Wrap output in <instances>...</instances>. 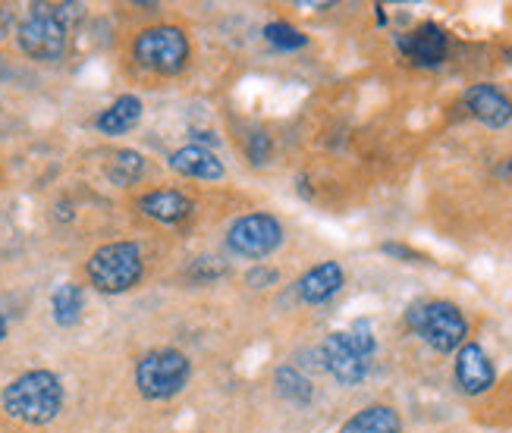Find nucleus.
<instances>
[{"label":"nucleus","instance_id":"nucleus-8","mask_svg":"<svg viewBox=\"0 0 512 433\" xmlns=\"http://www.w3.org/2000/svg\"><path fill=\"white\" fill-rule=\"evenodd\" d=\"M230 248L242 258H267L274 255L283 242V226L271 214H246L230 226L227 236Z\"/></svg>","mask_w":512,"mask_h":433},{"label":"nucleus","instance_id":"nucleus-2","mask_svg":"<svg viewBox=\"0 0 512 433\" xmlns=\"http://www.w3.org/2000/svg\"><path fill=\"white\" fill-rule=\"evenodd\" d=\"M63 405V386L51 371H29L4 390V412L22 424H48Z\"/></svg>","mask_w":512,"mask_h":433},{"label":"nucleus","instance_id":"nucleus-13","mask_svg":"<svg viewBox=\"0 0 512 433\" xmlns=\"http://www.w3.org/2000/svg\"><path fill=\"white\" fill-rule=\"evenodd\" d=\"M170 170L186 179H224V164L217 161V154L202 145H186L170 154Z\"/></svg>","mask_w":512,"mask_h":433},{"label":"nucleus","instance_id":"nucleus-16","mask_svg":"<svg viewBox=\"0 0 512 433\" xmlns=\"http://www.w3.org/2000/svg\"><path fill=\"white\" fill-rule=\"evenodd\" d=\"M142 110L145 107H142V101L136 95H123L98 117V129L104 135H123L142 120Z\"/></svg>","mask_w":512,"mask_h":433},{"label":"nucleus","instance_id":"nucleus-22","mask_svg":"<svg viewBox=\"0 0 512 433\" xmlns=\"http://www.w3.org/2000/svg\"><path fill=\"white\" fill-rule=\"evenodd\" d=\"M277 280H280V273H277V270H267V267H255V270L249 273V283H252L255 289L271 286V283H277Z\"/></svg>","mask_w":512,"mask_h":433},{"label":"nucleus","instance_id":"nucleus-17","mask_svg":"<svg viewBox=\"0 0 512 433\" xmlns=\"http://www.w3.org/2000/svg\"><path fill=\"white\" fill-rule=\"evenodd\" d=\"M82 305H85V299H82V289H79L76 283H63V286H57L54 295H51L54 321H57L60 327H73V324H79Z\"/></svg>","mask_w":512,"mask_h":433},{"label":"nucleus","instance_id":"nucleus-6","mask_svg":"<svg viewBox=\"0 0 512 433\" xmlns=\"http://www.w3.org/2000/svg\"><path fill=\"white\" fill-rule=\"evenodd\" d=\"M192 364L180 349H154L136 364V386L145 399H170L186 386Z\"/></svg>","mask_w":512,"mask_h":433},{"label":"nucleus","instance_id":"nucleus-18","mask_svg":"<svg viewBox=\"0 0 512 433\" xmlns=\"http://www.w3.org/2000/svg\"><path fill=\"white\" fill-rule=\"evenodd\" d=\"M264 41L274 44L277 51H299L308 44V38L296 26H289V22H271V26H264Z\"/></svg>","mask_w":512,"mask_h":433},{"label":"nucleus","instance_id":"nucleus-5","mask_svg":"<svg viewBox=\"0 0 512 433\" xmlns=\"http://www.w3.org/2000/svg\"><path fill=\"white\" fill-rule=\"evenodd\" d=\"M70 26L60 19V4H38L32 7V16L19 26V48L32 60L54 63L66 54L70 44Z\"/></svg>","mask_w":512,"mask_h":433},{"label":"nucleus","instance_id":"nucleus-1","mask_svg":"<svg viewBox=\"0 0 512 433\" xmlns=\"http://www.w3.org/2000/svg\"><path fill=\"white\" fill-rule=\"evenodd\" d=\"M374 349L377 343H374L371 321L359 317L349 330H337L324 339L321 358H324V368L333 374V380H340L343 386H355L368 377Z\"/></svg>","mask_w":512,"mask_h":433},{"label":"nucleus","instance_id":"nucleus-12","mask_svg":"<svg viewBox=\"0 0 512 433\" xmlns=\"http://www.w3.org/2000/svg\"><path fill=\"white\" fill-rule=\"evenodd\" d=\"M343 283H346L343 267L337 261H324V264H315L305 273V277L296 283V292H299V299L308 305H324L343 289Z\"/></svg>","mask_w":512,"mask_h":433},{"label":"nucleus","instance_id":"nucleus-15","mask_svg":"<svg viewBox=\"0 0 512 433\" xmlns=\"http://www.w3.org/2000/svg\"><path fill=\"white\" fill-rule=\"evenodd\" d=\"M340 433H403V418L390 405H368L355 412Z\"/></svg>","mask_w":512,"mask_h":433},{"label":"nucleus","instance_id":"nucleus-9","mask_svg":"<svg viewBox=\"0 0 512 433\" xmlns=\"http://www.w3.org/2000/svg\"><path fill=\"white\" fill-rule=\"evenodd\" d=\"M396 48L412 66H421V70H434L450 54V38L437 22H421L412 32L396 38Z\"/></svg>","mask_w":512,"mask_h":433},{"label":"nucleus","instance_id":"nucleus-21","mask_svg":"<svg viewBox=\"0 0 512 433\" xmlns=\"http://www.w3.org/2000/svg\"><path fill=\"white\" fill-rule=\"evenodd\" d=\"M249 157H252V164H255V167L267 164V157H271V135L252 132V135H249Z\"/></svg>","mask_w":512,"mask_h":433},{"label":"nucleus","instance_id":"nucleus-24","mask_svg":"<svg viewBox=\"0 0 512 433\" xmlns=\"http://www.w3.org/2000/svg\"><path fill=\"white\" fill-rule=\"evenodd\" d=\"M4 336H7V321H4V314H0V343H4Z\"/></svg>","mask_w":512,"mask_h":433},{"label":"nucleus","instance_id":"nucleus-4","mask_svg":"<svg viewBox=\"0 0 512 433\" xmlns=\"http://www.w3.org/2000/svg\"><path fill=\"white\" fill-rule=\"evenodd\" d=\"M85 270H88V280H92V286L98 292L117 295V292H126L142 280L145 264H142L139 245L110 242V245H101L98 252L88 258Z\"/></svg>","mask_w":512,"mask_h":433},{"label":"nucleus","instance_id":"nucleus-19","mask_svg":"<svg viewBox=\"0 0 512 433\" xmlns=\"http://www.w3.org/2000/svg\"><path fill=\"white\" fill-rule=\"evenodd\" d=\"M277 390L286 399H293L296 405H308L311 402V383L296 368H280L277 371Z\"/></svg>","mask_w":512,"mask_h":433},{"label":"nucleus","instance_id":"nucleus-20","mask_svg":"<svg viewBox=\"0 0 512 433\" xmlns=\"http://www.w3.org/2000/svg\"><path fill=\"white\" fill-rule=\"evenodd\" d=\"M142 173H145V157L136 154V151H120L114 157V167H110V176H114L120 186H129V182H136Z\"/></svg>","mask_w":512,"mask_h":433},{"label":"nucleus","instance_id":"nucleus-10","mask_svg":"<svg viewBox=\"0 0 512 433\" xmlns=\"http://www.w3.org/2000/svg\"><path fill=\"white\" fill-rule=\"evenodd\" d=\"M497 371H494V361L487 358V352L478 343H465L456 352V383L462 393L469 396H481L494 386Z\"/></svg>","mask_w":512,"mask_h":433},{"label":"nucleus","instance_id":"nucleus-7","mask_svg":"<svg viewBox=\"0 0 512 433\" xmlns=\"http://www.w3.org/2000/svg\"><path fill=\"white\" fill-rule=\"evenodd\" d=\"M132 54H136V60L145 70L173 76V73H180L189 60V38L176 26H154V29L139 32L136 44H132Z\"/></svg>","mask_w":512,"mask_h":433},{"label":"nucleus","instance_id":"nucleus-11","mask_svg":"<svg viewBox=\"0 0 512 433\" xmlns=\"http://www.w3.org/2000/svg\"><path fill=\"white\" fill-rule=\"evenodd\" d=\"M465 104H469L472 117L481 120L491 129H503L512 123V101L503 95V91L491 82H478L465 91Z\"/></svg>","mask_w":512,"mask_h":433},{"label":"nucleus","instance_id":"nucleus-23","mask_svg":"<svg viewBox=\"0 0 512 433\" xmlns=\"http://www.w3.org/2000/svg\"><path fill=\"white\" fill-rule=\"evenodd\" d=\"M381 252H384V255H393V258H409V261H425V258H421V255H415V252H412V248H406V245H390V242H387V245L381 248Z\"/></svg>","mask_w":512,"mask_h":433},{"label":"nucleus","instance_id":"nucleus-3","mask_svg":"<svg viewBox=\"0 0 512 433\" xmlns=\"http://www.w3.org/2000/svg\"><path fill=\"white\" fill-rule=\"evenodd\" d=\"M409 327L425 339L434 352H459L469 336V321L453 302H418L406 314Z\"/></svg>","mask_w":512,"mask_h":433},{"label":"nucleus","instance_id":"nucleus-14","mask_svg":"<svg viewBox=\"0 0 512 433\" xmlns=\"http://www.w3.org/2000/svg\"><path fill=\"white\" fill-rule=\"evenodd\" d=\"M139 211L148 214L151 220H161V223H180L195 211V204L176 189H158V192L142 195Z\"/></svg>","mask_w":512,"mask_h":433}]
</instances>
